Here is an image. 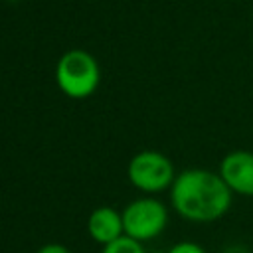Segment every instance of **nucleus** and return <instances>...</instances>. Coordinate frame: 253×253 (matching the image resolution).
Returning <instances> with one entry per match:
<instances>
[{"mask_svg": "<svg viewBox=\"0 0 253 253\" xmlns=\"http://www.w3.org/2000/svg\"><path fill=\"white\" fill-rule=\"evenodd\" d=\"M231 194L253 198V152L233 150L219 162V172Z\"/></svg>", "mask_w": 253, "mask_h": 253, "instance_id": "obj_5", "label": "nucleus"}, {"mask_svg": "<svg viewBox=\"0 0 253 253\" xmlns=\"http://www.w3.org/2000/svg\"><path fill=\"white\" fill-rule=\"evenodd\" d=\"M10 2H14V0H10Z\"/></svg>", "mask_w": 253, "mask_h": 253, "instance_id": "obj_11", "label": "nucleus"}, {"mask_svg": "<svg viewBox=\"0 0 253 253\" xmlns=\"http://www.w3.org/2000/svg\"><path fill=\"white\" fill-rule=\"evenodd\" d=\"M87 233L89 237L99 243L101 247L117 241L119 237L125 235V227H123V213L117 211L111 206H101L95 208L89 217H87Z\"/></svg>", "mask_w": 253, "mask_h": 253, "instance_id": "obj_6", "label": "nucleus"}, {"mask_svg": "<svg viewBox=\"0 0 253 253\" xmlns=\"http://www.w3.org/2000/svg\"><path fill=\"white\" fill-rule=\"evenodd\" d=\"M55 81L65 95L83 99L91 95L99 85V65L91 53L83 49H71L59 57L55 67Z\"/></svg>", "mask_w": 253, "mask_h": 253, "instance_id": "obj_2", "label": "nucleus"}, {"mask_svg": "<svg viewBox=\"0 0 253 253\" xmlns=\"http://www.w3.org/2000/svg\"><path fill=\"white\" fill-rule=\"evenodd\" d=\"M123 213V227L125 235L138 241L146 243L156 239L158 235L164 233L168 225V210L166 206L156 200V198H136L130 204L125 206Z\"/></svg>", "mask_w": 253, "mask_h": 253, "instance_id": "obj_3", "label": "nucleus"}, {"mask_svg": "<svg viewBox=\"0 0 253 253\" xmlns=\"http://www.w3.org/2000/svg\"><path fill=\"white\" fill-rule=\"evenodd\" d=\"M36 253H71V251L65 245H61V243H45Z\"/></svg>", "mask_w": 253, "mask_h": 253, "instance_id": "obj_9", "label": "nucleus"}, {"mask_svg": "<svg viewBox=\"0 0 253 253\" xmlns=\"http://www.w3.org/2000/svg\"><path fill=\"white\" fill-rule=\"evenodd\" d=\"M219 253H251V249L243 243H227Z\"/></svg>", "mask_w": 253, "mask_h": 253, "instance_id": "obj_10", "label": "nucleus"}, {"mask_svg": "<svg viewBox=\"0 0 253 253\" xmlns=\"http://www.w3.org/2000/svg\"><path fill=\"white\" fill-rule=\"evenodd\" d=\"M101 253H146V249H144L142 243H138V241H134V239H130V237H126V235H123V237H119L117 241L105 245V247L101 249Z\"/></svg>", "mask_w": 253, "mask_h": 253, "instance_id": "obj_7", "label": "nucleus"}, {"mask_svg": "<svg viewBox=\"0 0 253 253\" xmlns=\"http://www.w3.org/2000/svg\"><path fill=\"white\" fill-rule=\"evenodd\" d=\"M166 253H208L204 245H200L198 241H190V239H184V241H178L174 243Z\"/></svg>", "mask_w": 253, "mask_h": 253, "instance_id": "obj_8", "label": "nucleus"}, {"mask_svg": "<svg viewBox=\"0 0 253 253\" xmlns=\"http://www.w3.org/2000/svg\"><path fill=\"white\" fill-rule=\"evenodd\" d=\"M126 176L134 188H138L144 194H158L168 188H172L176 176H174V164L168 156L156 150H142L134 154L126 166Z\"/></svg>", "mask_w": 253, "mask_h": 253, "instance_id": "obj_4", "label": "nucleus"}, {"mask_svg": "<svg viewBox=\"0 0 253 253\" xmlns=\"http://www.w3.org/2000/svg\"><path fill=\"white\" fill-rule=\"evenodd\" d=\"M233 202L231 190L219 174L206 168H188L180 172L170 188L174 211L192 223H211L221 219Z\"/></svg>", "mask_w": 253, "mask_h": 253, "instance_id": "obj_1", "label": "nucleus"}]
</instances>
